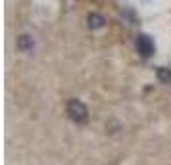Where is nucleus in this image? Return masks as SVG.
I'll return each mask as SVG.
<instances>
[{"label":"nucleus","instance_id":"obj_1","mask_svg":"<svg viewBox=\"0 0 171 165\" xmlns=\"http://www.w3.org/2000/svg\"><path fill=\"white\" fill-rule=\"evenodd\" d=\"M67 115H69L71 121L81 125V123H87V119H89V110L81 100H71L67 104Z\"/></svg>","mask_w":171,"mask_h":165},{"label":"nucleus","instance_id":"obj_2","mask_svg":"<svg viewBox=\"0 0 171 165\" xmlns=\"http://www.w3.org/2000/svg\"><path fill=\"white\" fill-rule=\"evenodd\" d=\"M137 50L142 58H150L156 52V46H154V40L148 37V35H138L137 37Z\"/></svg>","mask_w":171,"mask_h":165},{"label":"nucleus","instance_id":"obj_3","mask_svg":"<svg viewBox=\"0 0 171 165\" xmlns=\"http://www.w3.org/2000/svg\"><path fill=\"white\" fill-rule=\"evenodd\" d=\"M106 25V19L100 14H90L89 15V27L90 29H102Z\"/></svg>","mask_w":171,"mask_h":165},{"label":"nucleus","instance_id":"obj_4","mask_svg":"<svg viewBox=\"0 0 171 165\" xmlns=\"http://www.w3.org/2000/svg\"><path fill=\"white\" fill-rule=\"evenodd\" d=\"M17 48L21 50V52H29L31 48H33V39L29 37V35H21L17 40Z\"/></svg>","mask_w":171,"mask_h":165},{"label":"nucleus","instance_id":"obj_5","mask_svg":"<svg viewBox=\"0 0 171 165\" xmlns=\"http://www.w3.org/2000/svg\"><path fill=\"white\" fill-rule=\"evenodd\" d=\"M156 75H158V81L160 82H165V85H169V82H171V69L169 67H158L156 69Z\"/></svg>","mask_w":171,"mask_h":165}]
</instances>
